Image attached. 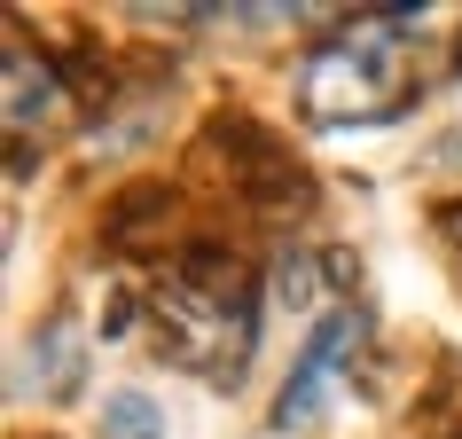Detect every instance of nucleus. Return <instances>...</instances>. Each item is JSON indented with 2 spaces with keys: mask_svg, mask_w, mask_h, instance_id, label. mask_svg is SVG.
<instances>
[{
  "mask_svg": "<svg viewBox=\"0 0 462 439\" xmlns=\"http://www.w3.org/2000/svg\"><path fill=\"white\" fill-rule=\"evenodd\" d=\"M415 32L423 8H368L361 24H345L337 40H321L298 71V102L321 126H376L415 102Z\"/></svg>",
  "mask_w": 462,
  "mask_h": 439,
  "instance_id": "1",
  "label": "nucleus"
},
{
  "mask_svg": "<svg viewBox=\"0 0 462 439\" xmlns=\"http://www.w3.org/2000/svg\"><path fill=\"white\" fill-rule=\"evenodd\" d=\"M274 298H282V306H306V298H314V259H282V267H274Z\"/></svg>",
  "mask_w": 462,
  "mask_h": 439,
  "instance_id": "7",
  "label": "nucleus"
},
{
  "mask_svg": "<svg viewBox=\"0 0 462 439\" xmlns=\"http://www.w3.org/2000/svg\"><path fill=\"white\" fill-rule=\"evenodd\" d=\"M24 369H40V385H79V338H71V322H48Z\"/></svg>",
  "mask_w": 462,
  "mask_h": 439,
  "instance_id": "6",
  "label": "nucleus"
},
{
  "mask_svg": "<svg viewBox=\"0 0 462 439\" xmlns=\"http://www.w3.org/2000/svg\"><path fill=\"white\" fill-rule=\"evenodd\" d=\"M361 345H368V322H361V314H329V322H321L314 338H306V353H298L282 400H274V432H306V424L329 408V385L353 377Z\"/></svg>",
  "mask_w": 462,
  "mask_h": 439,
  "instance_id": "3",
  "label": "nucleus"
},
{
  "mask_svg": "<svg viewBox=\"0 0 462 439\" xmlns=\"http://www.w3.org/2000/svg\"><path fill=\"white\" fill-rule=\"evenodd\" d=\"M251 291L244 275H236V259L227 267H212V259H196V267H180L165 283V298H157V330H165V353L180 369H204V377H244L251 361Z\"/></svg>",
  "mask_w": 462,
  "mask_h": 439,
  "instance_id": "2",
  "label": "nucleus"
},
{
  "mask_svg": "<svg viewBox=\"0 0 462 439\" xmlns=\"http://www.w3.org/2000/svg\"><path fill=\"white\" fill-rule=\"evenodd\" d=\"M455 157H462V134H455Z\"/></svg>",
  "mask_w": 462,
  "mask_h": 439,
  "instance_id": "8",
  "label": "nucleus"
},
{
  "mask_svg": "<svg viewBox=\"0 0 462 439\" xmlns=\"http://www.w3.org/2000/svg\"><path fill=\"white\" fill-rule=\"evenodd\" d=\"M102 432L110 439H165V408L149 392H110L102 400Z\"/></svg>",
  "mask_w": 462,
  "mask_h": 439,
  "instance_id": "5",
  "label": "nucleus"
},
{
  "mask_svg": "<svg viewBox=\"0 0 462 439\" xmlns=\"http://www.w3.org/2000/svg\"><path fill=\"white\" fill-rule=\"evenodd\" d=\"M63 110V87H55L48 63H32L24 40H8V134H32Z\"/></svg>",
  "mask_w": 462,
  "mask_h": 439,
  "instance_id": "4",
  "label": "nucleus"
}]
</instances>
